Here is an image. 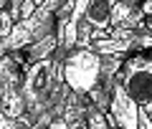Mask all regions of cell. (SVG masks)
Returning a JSON list of instances; mask_svg holds the SVG:
<instances>
[{"instance_id": "cell-10", "label": "cell", "mask_w": 152, "mask_h": 129, "mask_svg": "<svg viewBox=\"0 0 152 129\" xmlns=\"http://www.w3.org/2000/svg\"><path fill=\"white\" fill-rule=\"evenodd\" d=\"M0 129H23V124L18 122V119H10L3 112V106H0Z\"/></svg>"}, {"instance_id": "cell-1", "label": "cell", "mask_w": 152, "mask_h": 129, "mask_svg": "<svg viewBox=\"0 0 152 129\" xmlns=\"http://www.w3.org/2000/svg\"><path fill=\"white\" fill-rule=\"evenodd\" d=\"M64 81L74 94L86 96L102 81V56L94 48H71L64 58Z\"/></svg>"}, {"instance_id": "cell-13", "label": "cell", "mask_w": 152, "mask_h": 129, "mask_svg": "<svg viewBox=\"0 0 152 129\" xmlns=\"http://www.w3.org/2000/svg\"><path fill=\"white\" fill-rule=\"evenodd\" d=\"M46 129H71V127H69V124L64 122V117H58V119H53V122H51V124H48Z\"/></svg>"}, {"instance_id": "cell-7", "label": "cell", "mask_w": 152, "mask_h": 129, "mask_svg": "<svg viewBox=\"0 0 152 129\" xmlns=\"http://www.w3.org/2000/svg\"><path fill=\"white\" fill-rule=\"evenodd\" d=\"M89 104H91L94 109H99L102 114L109 112V101H112V91H109V79H102L96 86H94L91 91L86 94Z\"/></svg>"}, {"instance_id": "cell-14", "label": "cell", "mask_w": 152, "mask_h": 129, "mask_svg": "<svg viewBox=\"0 0 152 129\" xmlns=\"http://www.w3.org/2000/svg\"><path fill=\"white\" fill-rule=\"evenodd\" d=\"M140 8H142V13H145V18H150V15H152V0H142Z\"/></svg>"}, {"instance_id": "cell-17", "label": "cell", "mask_w": 152, "mask_h": 129, "mask_svg": "<svg viewBox=\"0 0 152 129\" xmlns=\"http://www.w3.org/2000/svg\"><path fill=\"white\" fill-rule=\"evenodd\" d=\"M112 129H122V127H112Z\"/></svg>"}, {"instance_id": "cell-4", "label": "cell", "mask_w": 152, "mask_h": 129, "mask_svg": "<svg viewBox=\"0 0 152 129\" xmlns=\"http://www.w3.org/2000/svg\"><path fill=\"white\" fill-rule=\"evenodd\" d=\"M109 91H112V101H109L107 114L117 122V127L137 129V124H140V104L127 94V89L122 86V81L117 76L109 79Z\"/></svg>"}, {"instance_id": "cell-15", "label": "cell", "mask_w": 152, "mask_h": 129, "mask_svg": "<svg viewBox=\"0 0 152 129\" xmlns=\"http://www.w3.org/2000/svg\"><path fill=\"white\" fill-rule=\"evenodd\" d=\"M117 3H129V5H140V0H117Z\"/></svg>"}, {"instance_id": "cell-9", "label": "cell", "mask_w": 152, "mask_h": 129, "mask_svg": "<svg viewBox=\"0 0 152 129\" xmlns=\"http://www.w3.org/2000/svg\"><path fill=\"white\" fill-rule=\"evenodd\" d=\"M132 8H134V5H129V3H117V5L112 8V20H109V28H119L122 23L129 18Z\"/></svg>"}, {"instance_id": "cell-5", "label": "cell", "mask_w": 152, "mask_h": 129, "mask_svg": "<svg viewBox=\"0 0 152 129\" xmlns=\"http://www.w3.org/2000/svg\"><path fill=\"white\" fill-rule=\"evenodd\" d=\"M86 112H89V99L81 96V94H69L64 106V122L69 124L71 129H86Z\"/></svg>"}, {"instance_id": "cell-18", "label": "cell", "mask_w": 152, "mask_h": 129, "mask_svg": "<svg viewBox=\"0 0 152 129\" xmlns=\"http://www.w3.org/2000/svg\"><path fill=\"white\" fill-rule=\"evenodd\" d=\"M150 58H152V51H150Z\"/></svg>"}, {"instance_id": "cell-2", "label": "cell", "mask_w": 152, "mask_h": 129, "mask_svg": "<svg viewBox=\"0 0 152 129\" xmlns=\"http://www.w3.org/2000/svg\"><path fill=\"white\" fill-rule=\"evenodd\" d=\"M117 79L140 106L152 101V58L147 53H129Z\"/></svg>"}, {"instance_id": "cell-3", "label": "cell", "mask_w": 152, "mask_h": 129, "mask_svg": "<svg viewBox=\"0 0 152 129\" xmlns=\"http://www.w3.org/2000/svg\"><path fill=\"white\" fill-rule=\"evenodd\" d=\"M0 106L10 119H20L26 114L23 101V66L15 56L8 53L0 58Z\"/></svg>"}, {"instance_id": "cell-16", "label": "cell", "mask_w": 152, "mask_h": 129, "mask_svg": "<svg viewBox=\"0 0 152 129\" xmlns=\"http://www.w3.org/2000/svg\"><path fill=\"white\" fill-rule=\"evenodd\" d=\"M33 3H36V5H43V3H46V0H33Z\"/></svg>"}, {"instance_id": "cell-6", "label": "cell", "mask_w": 152, "mask_h": 129, "mask_svg": "<svg viewBox=\"0 0 152 129\" xmlns=\"http://www.w3.org/2000/svg\"><path fill=\"white\" fill-rule=\"evenodd\" d=\"M117 5V0H91L86 8L84 20L91 23V28H109L112 20V8Z\"/></svg>"}, {"instance_id": "cell-12", "label": "cell", "mask_w": 152, "mask_h": 129, "mask_svg": "<svg viewBox=\"0 0 152 129\" xmlns=\"http://www.w3.org/2000/svg\"><path fill=\"white\" fill-rule=\"evenodd\" d=\"M137 129H152V119L145 109H140V124H137Z\"/></svg>"}, {"instance_id": "cell-8", "label": "cell", "mask_w": 152, "mask_h": 129, "mask_svg": "<svg viewBox=\"0 0 152 129\" xmlns=\"http://www.w3.org/2000/svg\"><path fill=\"white\" fill-rule=\"evenodd\" d=\"M86 129H112V124L107 122V114H102L99 109H94L89 104V112H86Z\"/></svg>"}, {"instance_id": "cell-11", "label": "cell", "mask_w": 152, "mask_h": 129, "mask_svg": "<svg viewBox=\"0 0 152 129\" xmlns=\"http://www.w3.org/2000/svg\"><path fill=\"white\" fill-rule=\"evenodd\" d=\"M36 10H38V5L33 3V0H23V5H20V18H31Z\"/></svg>"}]
</instances>
